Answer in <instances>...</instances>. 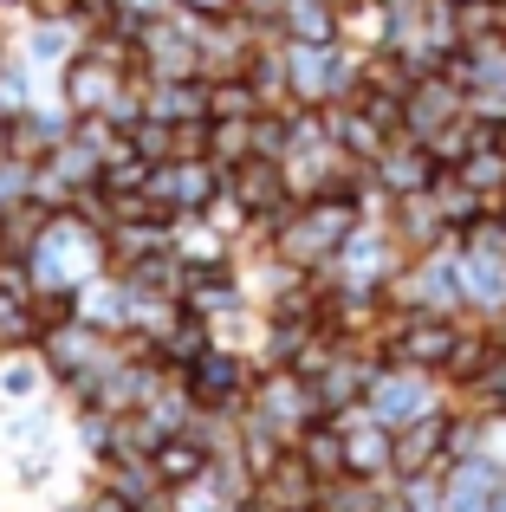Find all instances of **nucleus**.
<instances>
[{
  "instance_id": "nucleus-1",
  "label": "nucleus",
  "mask_w": 506,
  "mask_h": 512,
  "mask_svg": "<svg viewBox=\"0 0 506 512\" xmlns=\"http://www.w3.org/2000/svg\"><path fill=\"white\" fill-rule=\"evenodd\" d=\"M357 221H364L357 195H299L273 227H266V247H273L286 266H299V273H318V266H331V253L351 240Z\"/></svg>"
},
{
  "instance_id": "nucleus-12",
  "label": "nucleus",
  "mask_w": 506,
  "mask_h": 512,
  "mask_svg": "<svg viewBox=\"0 0 506 512\" xmlns=\"http://www.w3.org/2000/svg\"><path fill=\"white\" fill-rule=\"evenodd\" d=\"M221 182H228V195L253 214V234H247V240H266V227H273L279 214L299 201V195H292V182H286V169L266 163V156H247V163H234Z\"/></svg>"
},
{
  "instance_id": "nucleus-42",
  "label": "nucleus",
  "mask_w": 506,
  "mask_h": 512,
  "mask_svg": "<svg viewBox=\"0 0 506 512\" xmlns=\"http://www.w3.org/2000/svg\"><path fill=\"white\" fill-rule=\"evenodd\" d=\"M396 512H442V474L396 480Z\"/></svg>"
},
{
  "instance_id": "nucleus-32",
  "label": "nucleus",
  "mask_w": 506,
  "mask_h": 512,
  "mask_svg": "<svg viewBox=\"0 0 506 512\" xmlns=\"http://www.w3.org/2000/svg\"><path fill=\"white\" fill-rule=\"evenodd\" d=\"M455 39L461 52L506 39V0H455Z\"/></svg>"
},
{
  "instance_id": "nucleus-27",
  "label": "nucleus",
  "mask_w": 506,
  "mask_h": 512,
  "mask_svg": "<svg viewBox=\"0 0 506 512\" xmlns=\"http://www.w3.org/2000/svg\"><path fill=\"white\" fill-rule=\"evenodd\" d=\"M143 111L163 124H195V117H208V78H163L143 91Z\"/></svg>"
},
{
  "instance_id": "nucleus-6",
  "label": "nucleus",
  "mask_w": 506,
  "mask_h": 512,
  "mask_svg": "<svg viewBox=\"0 0 506 512\" xmlns=\"http://www.w3.org/2000/svg\"><path fill=\"white\" fill-rule=\"evenodd\" d=\"M390 299L409 305V312H448V318H455L461 305H468V292H461V247H455V240H442L435 253H416V260H403V273H396Z\"/></svg>"
},
{
  "instance_id": "nucleus-23",
  "label": "nucleus",
  "mask_w": 506,
  "mask_h": 512,
  "mask_svg": "<svg viewBox=\"0 0 506 512\" xmlns=\"http://www.w3.org/2000/svg\"><path fill=\"white\" fill-rule=\"evenodd\" d=\"M72 318L91 331H104V338H117V331L130 325V292H124V273H98L85 279V286L72 292Z\"/></svg>"
},
{
  "instance_id": "nucleus-9",
  "label": "nucleus",
  "mask_w": 506,
  "mask_h": 512,
  "mask_svg": "<svg viewBox=\"0 0 506 512\" xmlns=\"http://www.w3.org/2000/svg\"><path fill=\"white\" fill-rule=\"evenodd\" d=\"M215 188H221V169L208 156H163V163H150L143 201H150V214L176 221V214H202L215 201Z\"/></svg>"
},
{
  "instance_id": "nucleus-39",
  "label": "nucleus",
  "mask_w": 506,
  "mask_h": 512,
  "mask_svg": "<svg viewBox=\"0 0 506 512\" xmlns=\"http://www.w3.org/2000/svg\"><path fill=\"white\" fill-rule=\"evenodd\" d=\"M202 221H208V227H221V234H228V240H247V234H253V214H247L241 201L228 195V182L215 188V201H208V208H202Z\"/></svg>"
},
{
  "instance_id": "nucleus-26",
  "label": "nucleus",
  "mask_w": 506,
  "mask_h": 512,
  "mask_svg": "<svg viewBox=\"0 0 506 512\" xmlns=\"http://www.w3.org/2000/svg\"><path fill=\"white\" fill-rule=\"evenodd\" d=\"M150 467H156V480L176 493V487H189V480L208 474V448L189 435V428H176V435H163V441L150 448Z\"/></svg>"
},
{
  "instance_id": "nucleus-17",
  "label": "nucleus",
  "mask_w": 506,
  "mask_h": 512,
  "mask_svg": "<svg viewBox=\"0 0 506 512\" xmlns=\"http://www.w3.org/2000/svg\"><path fill=\"white\" fill-rule=\"evenodd\" d=\"M20 59L33 65V72H52L59 78L65 65L78 59V46H85V26L78 20H39V13H26V26H20Z\"/></svg>"
},
{
  "instance_id": "nucleus-10",
  "label": "nucleus",
  "mask_w": 506,
  "mask_h": 512,
  "mask_svg": "<svg viewBox=\"0 0 506 512\" xmlns=\"http://www.w3.org/2000/svg\"><path fill=\"white\" fill-rule=\"evenodd\" d=\"M455 344H461V325L448 312H396V325H390V338H383V363H416V370H435L442 376L448 370V357H455Z\"/></svg>"
},
{
  "instance_id": "nucleus-50",
  "label": "nucleus",
  "mask_w": 506,
  "mask_h": 512,
  "mask_svg": "<svg viewBox=\"0 0 506 512\" xmlns=\"http://www.w3.org/2000/svg\"><path fill=\"white\" fill-rule=\"evenodd\" d=\"M494 409H506V363H500V376H494Z\"/></svg>"
},
{
  "instance_id": "nucleus-2",
  "label": "nucleus",
  "mask_w": 506,
  "mask_h": 512,
  "mask_svg": "<svg viewBox=\"0 0 506 512\" xmlns=\"http://www.w3.org/2000/svg\"><path fill=\"white\" fill-rule=\"evenodd\" d=\"M26 273H33V299L39 292H78L85 279L104 273V234L85 227L72 208H59L46 221V234L33 240V253H20Z\"/></svg>"
},
{
  "instance_id": "nucleus-46",
  "label": "nucleus",
  "mask_w": 506,
  "mask_h": 512,
  "mask_svg": "<svg viewBox=\"0 0 506 512\" xmlns=\"http://www.w3.org/2000/svg\"><path fill=\"white\" fill-rule=\"evenodd\" d=\"M33 195V163H20V156H0V208H13V201Z\"/></svg>"
},
{
  "instance_id": "nucleus-20",
  "label": "nucleus",
  "mask_w": 506,
  "mask_h": 512,
  "mask_svg": "<svg viewBox=\"0 0 506 512\" xmlns=\"http://www.w3.org/2000/svg\"><path fill=\"white\" fill-rule=\"evenodd\" d=\"M169 247V221L163 214H130V221H111L104 227V273H130L137 260Z\"/></svg>"
},
{
  "instance_id": "nucleus-22",
  "label": "nucleus",
  "mask_w": 506,
  "mask_h": 512,
  "mask_svg": "<svg viewBox=\"0 0 506 512\" xmlns=\"http://www.w3.org/2000/svg\"><path fill=\"white\" fill-rule=\"evenodd\" d=\"M383 227L396 234V247H403L409 260H416V253H435L442 240H455V234H448V221L435 214V201H429V195H403V201H390Z\"/></svg>"
},
{
  "instance_id": "nucleus-28",
  "label": "nucleus",
  "mask_w": 506,
  "mask_h": 512,
  "mask_svg": "<svg viewBox=\"0 0 506 512\" xmlns=\"http://www.w3.org/2000/svg\"><path fill=\"white\" fill-rule=\"evenodd\" d=\"M461 292L474 312H506V253H461Z\"/></svg>"
},
{
  "instance_id": "nucleus-47",
  "label": "nucleus",
  "mask_w": 506,
  "mask_h": 512,
  "mask_svg": "<svg viewBox=\"0 0 506 512\" xmlns=\"http://www.w3.org/2000/svg\"><path fill=\"white\" fill-rule=\"evenodd\" d=\"M0 299H26V305H33V273H26L20 253H7V260H0Z\"/></svg>"
},
{
  "instance_id": "nucleus-52",
  "label": "nucleus",
  "mask_w": 506,
  "mask_h": 512,
  "mask_svg": "<svg viewBox=\"0 0 506 512\" xmlns=\"http://www.w3.org/2000/svg\"><path fill=\"white\" fill-rule=\"evenodd\" d=\"M0 260H7V240H0Z\"/></svg>"
},
{
  "instance_id": "nucleus-24",
  "label": "nucleus",
  "mask_w": 506,
  "mask_h": 512,
  "mask_svg": "<svg viewBox=\"0 0 506 512\" xmlns=\"http://www.w3.org/2000/svg\"><path fill=\"white\" fill-rule=\"evenodd\" d=\"M169 253H176L189 273H208V266H234V240L221 227H208L202 214H176L169 221Z\"/></svg>"
},
{
  "instance_id": "nucleus-30",
  "label": "nucleus",
  "mask_w": 506,
  "mask_h": 512,
  "mask_svg": "<svg viewBox=\"0 0 506 512\" xmlns=\"http://www.w3.org/2000/svg\"><path fill=\"white\" fill-rule=\"evenodd\" d=\"M429 201H435V214L448 221V234H461V227H468L474 214H487V201L474 195V188L461 182L455 169H435V182H429Z\"/></svg>"
},
{
  "instance_id": "nucleus-48",
  "label": "nucleus",
  "mask_w": 506,
  "mask_h": 512,
  "mask_svg": "<svg viewBox=\"0 0 506 512\" xmlns=\"http://www.w3.org/2000/svg\"><path fill=\"white\" fill-rule=\"evenodd\" d=\"M474 454H487V461L506 467V409H487L481 415V448H474Z\"/></svg>"
},
{
  "instance_id": "nucleus-11",
  "label": "nucleus",
  "mask_w": 506,
  "mask_h": 512,
  "mask_svg": "<svg viewBox=\"0 0 506 512\" xmlns=\"http://www.w3.org/2000/svg\"><path fill=\"white\" fill-rule=\"evenodd\" d=\"M253 512H325V480L299 461V448H286L273 467L253 474V493H247Z\"/></svg>"
},
{
  "instance_id": "nucleus-15",
  "label": "nucleus",
  "mask_w": 506,
  "mask_h": 512,
  "mask_svg": "<svg viewBox=\"0 0 506 512\" xmlns=\"http://www.w3.org/2000/svg\"><path fill=\"white\" fill-rule=\"evenodd\" d=\"M435 169H442V163L429 156V143H416V137H390V143H383V156L370 163V182H377L390 201H403V195H429Z\"/></svg>"
},
{
  "instance_id": "nucleus-31",
  "label": "nucleus",
  "mask_w": 506,
  "mask_h": 512,
  "mask_svg": "<svg viewBox=\"0 0 506 512\" xmlns=\"http://www.w3.org/2000/svg\"><path fill=\"white\" fill-rule=\"evenodd\" d=\"M292 448H299V461L312 467L325 487H331V480H344V435H338V422H312Z\"/></svg>"
},
{
  "instance_id": "nucleus-19",
  "label": "nucleus",
  "mask_w": 506,
  "mask_h": 512,
  "mask_svg": "<svg viewBox=\"0 0 506 512\" xmlns=\"http://www.w3.org/2000/svg\"><path fill=\"white\" fill-rule=\"evenodd\" d=\"M253 26H241L228 13V20H202V33H195V52H202V78H241L247 59H253Z\"/></svg>"
},
{
  "instance_id": "nucleus-36",
  "label": "nucleus",
  "mask_w": 506,
  "mask_h": 512,
  "mask_svg": "<svg viewBox=\"0 0 506 512\" xmlns=\"http://www.w3.org/2000/svg\"><path fill=\"white\" fill-rule=\"evenodd\" d=\"M208 344H215V338H208V325H202L195 312H182V318H176V331H169V338L156 344V350H163V363H169V370H189V363L202 357Z\"/></svg>"
},
{
  "instance_id": "nucleus-51",
  "label": "nucleus",
  "mask_w": 506,
  "mask_h": 512,
  "mask_svg": "<svg viewBox=\"0 0 506 512\" xmlns=\"http://www.w3.org/2000/svg\"><path fill=\"white\" fill-rule=\"evenodd\" d=\"M494 214H500V221H506V195H494Z\"/></svg>"
},
{
  "instance_id": "nucleus-21",
  "label": "nucleus",
  "mask_w": 506,
  "mask_h": 512,
  "mask_svg": "<svg viewBox=\"0 0 506 512\" xmlns=\"http://www.w3.org/2000/svg\"><path fill=\"white\" fill-rule=\"evenodd\" d=\"M448 467V409L442 415H422V422L396 428V480L409 474H442Z\"/></svg>"
},
{
  "instance_id": "nucleus-38",
  "label": "nucleus",
  "mask_w": 506,
  "mask_h": 512,
  "mask_svg": "<svg viewBox=\"0 0 506 512\" xmlns=\"http://www.w3.org/2000/svg\"><path fill=\"white\" fill-rule=\"evenodd\" d=\"M39 344V318L26 299H0V350H26Z\"/></svg>"
},
{
  "instance_id": "nucleus-37",
  "label": "nucleus",
  "mask_w": 506,
  "mask_h": 512,
  "mask_svg": "<svg viewBox=\"0 0 506 512\" xmlns=\"http://www.w3.org/2000/svg\"><path fill=\"white\" fill-rule=\"evenodd\" d=\"M279 39H305V46L331 39V0H286V26H279Z\"/></svg>"
},
{
  "instance_id": "nucleus-49",
  "label": "nucleus",
  "mask_w": 506,
  "mask_h": 512,
  "mask_svg": "<svg viewBox=\"0 0 506 512\" xmlns=\"http://www.w3.org/2000/svg\"><path fill=\"white\" fill-rule=\"evenodd\" d=\"M176 7H189V13H202V20H228L241 0H176Z\"/></svg>"
},
{
  "instance_id": "nucleus-25",
  "label": "nucleus",
  "mask_w": 506,
  "mask_h": 512,
  "mask_svg": "<svg viewBox=\"0 0 506 512\" xmlns=\"http://www.w3.org/2000/svg\"><path fill=\"white\" fill-rule=\"evenodd\" d=\"M46 396H59V383H52L39 344L0 350V409H13V402H46Z\"/></svg>"
},
{
  "instance_id": "nucleus-16",
  "label": "nucleus",
  "mask_w": 506,
  "mask_h": 512,
  "mask_svg": "<svg viewBox=\"0 0 506 512\" xmlns=\"http://www.w3.org/2000/svg\"><path fill=\"white\" fill-rule=\"evenodd\" d=\"M377 370H383L377 350H338V357H331L325 370L312 376V383H318V402H325V422H331L338 409H364V396H370V383H377Z\"/></svg>"
},
{
  "instance_id": "nucleus-41",
  "label": "nucleus",
  "mask_w": 506,
  "mask_h": 512,
  "mask_svg": "<svg viewBox=\"0 0 506 512\" xmlns=\"http://www.w3.org/2000/svg\"><path fill=\"white\" fill-rule=\"evenodd\" d=\"M169 512H234V500H228V493H221L215 487V480H189V487H176V493H169Z\"/></svg>"
},
{
  "instance_id": "nucleus-29",
  "label": "nucleus",
  "mask_w": 506,
  "mask_h": 512,
  "mask_svg": "<svg viewBox=\"0 0 506 512\" xmlns=\"http://www.w3.org/2000/svg\"><path fill=\"white\" fill-rule=\"evenodd\" d=\"M455 175H461V182H468L474 195L487 201V208H494V195H506V143H500V137L474 143V150L455 163Z\"/></svg>"
},
{
  "instance_id": "nucleus-4",
  "label": "nucleus",
  "mask_w": 506,
  "mask_h": 512,
  "mask_svg": "<svg viewBox=\"0 0 506 512\" xmlns=\"http://www.w3.org/2000/svg\"><path fill=\"white\" fill-rule=\"evenodd\" d=\"M403 260L409 253L396 247V234L383 221H357L351 240H344V247L331 253V266H318V273H325V286H338V292H390L396 273H403Z\"/></svg>"
},
{
  "instance_id": "nucleus-5",
  "label": "nucleus",
  "mask_w": 506,
  "mask_h": 512,
  "mask_svg": "<svg viewBox=\"0 0 506 512\" xmlns=\"http://www.w3.org/2000/svg\"><path fill=\"white\" fill-rule=\"evenodd\" d=\"M364 409L396 435V428L422 422V415H442L448 409V383L435 370H416V363H383L377 383H370V396H364Z\"/></svg>"
},
{
  "instance_id": "nucleus-18",
  "label": "nucleus",
  "mask_w": 506,
  "mask_h": 512,
  "mask_svg": "<svg viewBox=\"0 0 506 512\" xmlns=\"http://www.w3.org/2000/svg\"><path fill=\"white\" fill-rule=\"evenodd\" d=\"M396 26V0H331V39L351 52H383Z\"/></svg>"
},
{
  "instance_id": "nucleus-8",
  "label": "nucleus",
  "mask_w": 506,
  "mask_h": 512,
  "mask_svg": "<svg viewBox=\"0 0 506 512\" xmlns=\"http://www.w3.org/2000/svg\"><path fill=\"white\" fill-rule=\"evenodd\" d=\"M253 370L260 363L247 357V350H228V344H208L202 357L189 363L182 376V389H189L195 409H221V415H241L247 409V389H253Z\"/></svg>"
},
{
  "instance_id": "nucleus-34",
  "label": "nucleus",
  "mask_w": 506,
  "mask_h": 512,
  "mask_svg": "<svg viewBox=\"0 0 506 512\" xmlns=\"http://www.w3.org/2000/svg\"><path fill=\"white\" fill-rule=\"evenodd\" d=\"M59 208H46V201H13V208H0V240H7V253H33V240L46 234V221Z\"/></svg>"
},
{
  "instance_id": "nucleus-44",
  "label": "nucleus",
  "mask_w": 506,
  "mask_h": 512,
  "mask_svg": "<svg viewBox=\"0 0 506 512\" xmlns=\"http://www.w3.org/2000/svg\"><path fill=\"white\" fill-rule=\"evenodd\" d=\"M163 13H176V0H111V20L130 26V33H143V26L163 20Z\"/></svg>"
},
{
  "instance_id": "nucleus-33",
  "label": "nucleus",
  "mask_w": 506,
  "mask_h": 512,
  "mask_svg": "<svg viewBox=\"0 0 506 512\" xmlns=\"http://www.w3.org/2000/svg\"><path fill=\"white\" fill-rule=\"evenodd\" d=\"M253 156V117H208V163L228 175Z\"/></svg>"
},
{
  "instance_id": "nucleus-7",
  "label": "nucleus",
  "mask_w": 506,
  "mask_h": 512,
  "mask_svg": "<svg viewBox=\"0 0 506 512\" xmlns=\"http://www.w3.org/2000/svg\"><path fill=\"white\" fill-rule=\"evenodd\" d=\"M195 33H202V13H189V7L150 20V26L137 33V72L150 78V85H163V78H202Z\"/></svg>"
},
{
  "instance_id": "nucleus-13",
  "label": "nucleus",
  "mask_w": 506,
  "mask_h": 512,
  "mask_svg": "<svg viewBox=\"0 0 506 512\" xmlns=\"http://www.w3.org/2000/svg\"><path fill=\"white\" fill-rule=\"evenodd\" d=\"M461 111H468V91H461L455 78H448V72H416L409 91H403V137L429 143L435 130L455 124Z\"/></svg>"
},
{
  "instance_id": "nucleus-40",
  "label": "nucleus",
  "mask_w": 506,
  "mask_h": 512,
  "mask_svg": "<svg viewBox=\"0 0 506 512\" xmlns=\"http://www.w3.org/2000/svg\"><path fill=\"white\" fill-rule=\"evenodd\" d=\"M124 143L143 156V163H163V156H169V124H163V117H150V111H143L137 124H124Z\"/></svg>"
},
{
  "instance_id": "nucleus-45",
  "label": "nucleus",
  "mask_w": 506,
  "mask_h": 512,
  "mask_svg": "<svg viewBox=\"0 0 506 512\" xmlns=\"http://www.w3.org/2000/svg\"><path fill=\"white\" fill-rule=\"evenodd\" d=\"M234 20L241 26H253V33H279V26H286V0H241V7H234Z\"/></svg>"
},
{
  "instance_id": "nucleus-3",
  "label": "nucleus",
  "mask_w": 506,
  "mask_h": 512,
  "mask_svg": "<svg viewBox=\"0 0 506 512\" xmlns=\"http://www.w3.org/2000/svg\"><path fill=\"white\" fill-rule=\"evenodd\" d=\"M247 415H260L292 448L312 422H325V402H318V383L299 376L292 363H260V370H253V389H247Z\"/></svg>"
},
{
  "instance_id": "nucleus-43",
  "label": "nucleus",
  "mask_w": 506,
  "mask_h": 512,
  "mask_svg": "<svg viewBox=\"0 0 506 512\" xmlns=\"http://www.w3.org/2000/svg\"><path fill=\"white\" fill-rule=\"evenodd\" d=\"M286 111H292V104H286ZM286 111H260V117H253V156H266V163H279V156H286V143H292Z\"/></svg>"
},
{
  "instance_id": "nucleus-14",
  "label": "nucleus",
  "mask_w": 506,
  "mask_h": 512,
  "mask_svg": "<svg viewBox=\"0 0 506 512\" xmlns=\"http://www.w3.org/2000/svg\"><path fill=\"white\" fill-rule=\"evenodd\" d=\"M130 78H137V72H111L104 59H91V52L78 46V59L65 65L59 78H52V91H59V104H65L72 117H85V111H104V117H111V104L124 98Z\"/></svg>"
},
{
  "instance_id": "nucleus-35",
  "label": "nucleus",
  "mask_w": 506,
  "mask_h": 512,
  "mask_svg": "<svg viewBox=\"0 0 506 512\" xmlns=\"http://www.w3.org/2000/svg\"><path fill=\"white\" fill-rule=\"evenodd\" d=\"M260 91H253V78H208V117H260Z\"/></svg>"
}]
</instances>
